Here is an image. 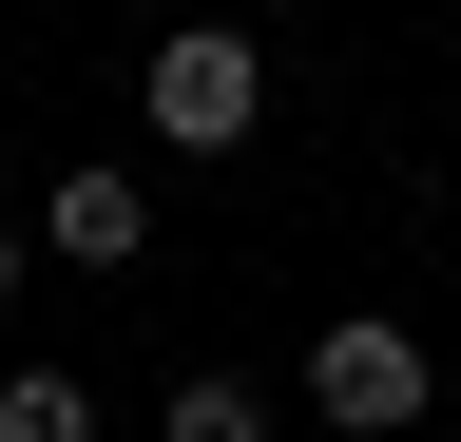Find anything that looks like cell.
Instances as JSON below:
<instances>
[{
  "label": "cell",
  "mask_w": 461,
  "mask_h": 442,
  "mask_svg": "<svg viewBox=\"0 0 461 442\" xmlns=\"http://www.w3.org/2000/svg\"><path fill=\"white\" fill-rule=\"evenodd\" d=\"M135 116H154V154H250V116H269V39H250V20H173V39H135Z\"/></svg>",
  "instance_id": "obj_1"
},
{
  "label": "cell",
  "mask_w": 461,
  "mask_h": 442,
  "mask_svg": "<svg viewBox=\"0 0 461 442\" xmlns=\"http://www.w3.org/2000/svg\"><path fill=\"white\" fill-rule=\"evenodd\" d=\"M423 404H442V347H423L403 308H327V327H308V423H346V442H403Z\"/></svg>",
  "instance_id": "obj_2"
},
{
  "label": "cell",
  "mask_w": 461,
  "mask_h": 442,
  "mask_svg": "<svg viewBox=\"0 0 461 442\" xmlns=\"http://www.w3.org/2000/svg\"><path fill=\"white\" fill-rule=\"evenodd\" d=\"M20 250H39V269H135V250H154V193L115 174V154H77V174L20 212Z\"/></svg>",
  "instance_id": "obj_3"
},
{
  "label": "cell",
  "mask_w": 461,
  "mask_h": 442,
  "mask_svg": "<svg viewBox=\"0 0 461 442\" xmlns=\"http://www.w3.org/2000/svg\"><path fill=\"white\" fill-rule=\"evenodd\" d=\"M154 442H269V384H250V365H173Z\"/></svg>",
  "instance_id": "obj_4"
},
{
  "label": "cell",
  "mask_w": 461,
  "mask_h": 442,
  "mask_svg": "<svg viewBox=\"0 0 461 442\" xmlns=\"http://www.w3.org/2000/svg\"><path fill=\"white\" fill-rule=\"evenodd\" d=\"M0 442H96V384L77 365H0Z\"/></svg>",
  "instance_id": "obj_5"
},
{
  "label": "cell",
  "mask_w": 461,
  "mask_h": 442,
  "mask_svg": "<svg viewBox=\"0 0 461 442\" xmlns=\"http://www.w3.org/2000/svg\"><path fill=\"white\" fill-rule=\"evenodd\" d=\"M20 269H39V250H20V212H0V308H20Z\"/></svg>",
  "instance_id": "obj_6"
}]
</instances>
